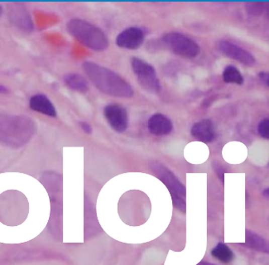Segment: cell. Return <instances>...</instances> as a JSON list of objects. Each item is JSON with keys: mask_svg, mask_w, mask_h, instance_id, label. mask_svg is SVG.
I'll list each match as a JSON object with an SVG mask.
<instances>
[{"mask_svg": "<svg viewBox=\"0 0 269 265\" xmlns=\"http://www.w3.org/2000/svg\"><path fill=\"white\" fill-rule=\"evenodd\" d=\"M82 68L92 84L104 94L126 99L134 96L131 84L112 70L89 61H84Z\"/></svg>", "mask_w": 269, "mask_h": 265, "instance_id": "cell-1", "label": "cell"}, {"mask_svg": "<svg viewBox=\"0 0 269 265\" xmlns=\"http://www.w3.org/2000/svg\"><path fill=\"white\" fill-rule=\"evenodd\" d=\"M37 131L35 121L26 115H0V143L19 148L32 139Z\"/></svg>", "mask_w": 269, "mask_h": 265, "instance_id": "cell-2", "label": "cell"}, {"mask_svg": "<svg viewBox=\"0 0 269 265\" xmlns=\"http://www.w3.org/2000/svg\"><path fill=\"white\" fill-rule=\"evenodd\" d=\"M66 30L75 40L96 52L105 51L110 45L104 31L83 19H70L66 24Z\"/></svg>", "mask_w": 269, "mask_h": 265, "instance_id": "cell-3", "label": "cell"}, {"mask_svg": "<svg viewBox=\"0 0 269 265\" xmlns=\"http://www.w3.org/2000/svg\"><path fill=\"white\" fill-rule=\"evenodd\" d=\"M151 168L157 178L164 183L171 193L174 207L178 210L186 211V188L179 182L175 175L167 167L158 162H152Z\"/></svg>", "mask_w": 269, "mask_h": 265, "instance_id": "cell-4", "label": "cell"}, {"mask_svg": "<svg viewBox=\"0 0 269 265\" xmlns=\"http://www.w3.org/2000/svg\"><path fill=\"white\" fill-rule=\"evenodd\" d=\"M161 41L167 49L178 56L194 58L199 55V45L192 38L182 33H166L162 36Z\"/></svg>", "mask_w": 269, "mask_h": 265, "instance_id": "cell-5", "label": "cell"}, {"mask_svg": "<svg viewBox=\"0 0 269 265\" xmlns=\"http://www.w3.org/2000/svg\"><path fill=\"white\" fill-rule=\"evenodd\" d=\"M131 66L137 80L143 89L152 94H157L160 92V80L152 65L138 57H133Z\"/></svg>", "mask_w": 269, "mask_h": 265, "instance_id": "cell-6", "label": "cell"}, {"mask_svg": "<svg viewBox=\"0 0 269 265\" xmlns=\"http://www.w3.org/2000/svg\"><path fill=\"white\" fill-rule=\"evenodd\" d=\"M108 124L117 133H123L129 126V115L126 109L120 104H109L104 109Z\"/></svg>", "mask_w": 269, "mask_h": 265, "instance_id": "cell-7", "label": "cell"}, {"mask_svg": "<svg viewBox=\"0 0 269 265\" xmlns=\"http://www.w3.org/2000/svg\"><path fill=\"white\" fill-rule=\"evenodd\" d=\"M216 47L220 52H222L223 54L227 56L229 58L239 61L243 65L253 66L255 64L256 60L254 56L247 50L234 44V42L226 40L219 41L216 43Z\"/></svg>", "mask_w": 269, "mask_h": 265, "instance_id": "cell-8", "label": "cell"}, {"mask_svg": "<svg viewBox=\"0 0 269 265\" xmlns=\"http://www.w3.org/2000/svg\"><path fill=\"white\" fill-rule=\"evenodd\" d=\"M116 45L120 48L136 50L143 45L144 42V33L141 28L130 27L121 33L116 38Z\"/></svg>", "mask_w": 269, "mask_h": 265, "instance_id": "cell-9", "label": "cell"}, {"mask_svg": "<svg viewBox=\"0 0 269 265\" xmlns=\"http://www.w3.org/2000/svg\"><path fill=\"white\" fill-rule=\"evenodd\" d=\"M9 17L10 22L20 30L26 33L33 32L34 26L32 17L26 8L24 7L23 5L20 4H14L12 7L10 8Z\"/></svg>", "mask_w": 269, "mask_h": 265, "instance_id": "cell-10", "label": "cell"}, {"mask_svg": "<svg viewBox=\"0 0 269 265\" xmlns=\"http://www.w3.org/2000/svg\"><path fill=\"white\" fill-rule=\"evenodd\" d=\"M148 128L155 136H165L171 134L173 125L171 120L162 114H155L148 120Z\"/></svg>", "mask_w": 269, "mask_h": 265, "instance_id": "cell-11", "label": "cell"}, {"mask_svg": "<svg viewBox=\"0 0 269 265\" xmlns=\"http://www.w3.org/2000/svg\"><path fill=\"white\" fill-rule=\"evenodd\" d=\"M191 134L197 140L202 143H211L215 138V127L210 120H202L193 125Z\"/></svg>", "mask_w": 269, "mask_h": 265, "instance_id": "cell-12", "label": "cell"}, {"mask_svg": "<svg viewBox=\"0 0 269 265\" xmlns=\"http://www.w3.org/2000/svg\"><path fill=\"white\" fill-rule=\"evenodd\" d=\"M29 107L31 110L36 112L40 113L50 117H56L57 115L56 108L52 101L44 94L35 95L31 97Z\"/></svg>", "mask_w": 269, "mask_h": 265, "instance_id": "cell-13", "label": "cell"}, {"mask_svg": "<svg viewBox=\"0 0 269 265\" xmlns=\"http://www.w3.org/2000/svg\"><path fill=\"white\" fill-rule=\"evenodd\" d=\"M63 82L69 89L85 94L89 92V85L88 80L79 73L70 72L63 77Z\"/></svg>", "mask_w": 269, "mask_h": 265, "instance_id": "cell-14", "label": "cell"}, {"mask_svg": "<svg viewBox=\"0 0 269 265\" xmlns=\"http://www.w3.org/2000/svg\"><path fill=\"white\" fill-rule=\"evenodd\" d=\"M245 243L243 244L249 249L262 253H268V244L263 238L251 230H246Z\"/></svg>", "mask_w": 269, "mask_h": 265, "instance_id": "cell-15", "label": "cell"}, {"mask_svg": "<svg viewBox=\"0 0 269 265\" xmlns=\"http://www.w3.org/2000/svg\"><path fill=\"white\" fill-rule=\"evenodd\" d=\"M211 254L216 259L224 263H229L233 261L234 258V252L229 249V247L223 243H219L211 250Z\"/></svg>", "mask_w": 269, "mask_h": 265, "instance_id": "cell-16", "label": "cell"}, {"mask_svg": "<svg viewBox=\"0 0 269 265\" xmlns=\"http://www.w3.org/2000/svg\"><path fill=\"white\" fill-rule=\"evenodd\" d=\"M223 80L225 83H233L240 85L243 84V75L239 69L234 66H227L223 71Z\"/></svg>", "mask_w": 269, "mask_h": 265, "instance_id": "cell-17", "label": "cell"}, {"mask_svg": "<svg viewBox=\"0 0 269 265\" xmlns=\"http://www.w3.org/2000/svg\"><path fill=\"white\" fill-rule=\"evenodd\" d=\"M263 3H248L247 4V11L248 14L253 15V16H258L263 12L264 7Z\"/></svg>", "mask_w": 269, "mask_h": 265, "instance_id": "cell-18", "label": "cell"}, {"mask_svg": "<svg viewBox=\"0 0 269 265\" xmlns=\"http://www.w3.org/2000/svg\"><path fill=\"white\" fill-rule=\"evenodd\" d=\"M257 132L263 139H269V120L267 118L260 121L257 126Z\"/></svg>", "mask_w": 269, "mask_h": 265, "instance_id": "cell-19", "label": "cell"}, {"mask_svg": "<svg viewBox=\"0 0 269 265\" xmlns=\"http://www.w3.org/2000/svg\"><path fill=\"white\" fill-rule=\"evenodd\" d=\"M258 78L260 81L264 84L265 86H269V74L265 71H261L258 73Z\"/></svg>", "mask_w": 269, "mask_h": 265, "instance_id": "cell-20", "label": "cell"}, {"mask_svg": "<svg viewBox=\"0 0 269 265\" xmlns=\"http://www.w3.org/2000/svg\"><path fill=\"white\" fill-rule=\"evenodd\" d=\"M79 125H80L82 130H83L85 134H92V131H93L92 125H89V123L85 122V121H80V122H79Z\"/></svg>", "mask_w": 269, "mask_h": 265, "instance_id": "cell-21", "label": "cell"}, {"mask_svg": "<svg viewBox=\"0 0 269 265\" xmlns=\"http://www.w3.org/2000/svg\"><path fill=\"white\" fill-rule=\"evenodd\" d=\"M215 171L217 172L218 176L220 178V180L222 183H224V175H225V170L223 167H220L219 165H217L215 167Z\"/></svg>", "mask_w": 269, "mask_h": 265, "instance_id": "cell-22", "label": "cell"}, {"mask_svg": "<svg viewBox=\"0 0 269 265\" xmlns=\"http://www.w3.org/2000/svg\"><path fill=\"white\" fill-rule=\"evenodd\" d=\"M9 89L4 84H0V94H7L9 93Z\"/></svg>", "mask_w": 269, "mask_h": 265, "instance_id": "cell-23", "label": "cell"}, {"mask_svg": "<svg viewBox=\"0 0 269 265\" xmlns=\"http://www.w3.org/2000/svg\"><path fill=\"white\" fill-rule=\"evenodd\" d=\"M197 265H216L215 263H209V262H206V261H202L199 263H197Z\"/></svg>", "mask_w": 269, "mask_h": 265, "instance_id": "cell-24", "label": "cell"}, {"mask_svg": "<svg viewBox=\"0 0 269 265\" xmlns=\"http://www.w3.org/2000/svg\"><path fill=\"white\" fill-rule=\"evenodd\" d=\"M263 195L268 197V189L263 191Z\"/></svg>", "mask_w": 269, "mask_h": 265, "instance_id": "cell-25", "label": "cell"}, {"mask_svg": "<svg viewBox=\"0 0 269 265\" xmlns=\"http://www.w3.org/2000/svg\"><path fill=\"white\" fill-rule=\"evenodd\" d=\"M3 15V7L0 5V18L2 17Z\"/></svg>", "mask_w": 269, "mask_h": 265, "instance_id": "cell-26", "label": "cell"}]
</instances>
